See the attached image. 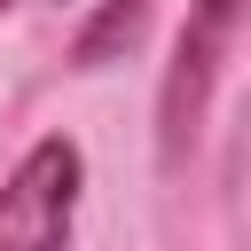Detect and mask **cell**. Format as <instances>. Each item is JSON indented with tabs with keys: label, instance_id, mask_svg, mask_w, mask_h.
<instances>
[{
	"label": "cell",
	"instance_id": "obj_1",
	"mask_svg": "<svg viewBox=\"0 0 251 251\" xmlns=\"http://www.w3.org/2000/svg\"><path fill=\"white\" fill-rule=\"evenodd\" d=\"M78 141L47 133L24 149V165L0 180V251H71V212H78Z\"/></svg>",
	"mask_w": 251,
	"mask_h": 251
},
{
	"label": "cell",
	"instance_id": "obj_2",
	"mask_svg": "<svg viewBox=\"0 0 251 251\" xmlns=\"http://www.w3.org/2000/svg\"><path fill=\"white\" fill-rule=\"evenodd\" d=\"M235 24H243V0H196L180 47H173V71H165V102H157V141H165V165L188 157L196 126H204V102L220 86V71L235 63Z\"/></svg>",
	"mask_w": 251,
	"mask_h": 251
},
{
	"label": "cell",
	"instance_id": "obj_3",
	"mask_svg": "<svg viewBox=\"0 0 251 251\" xmlns=\"http://www.w3.org/2000/svg\"><path fill=\"white\" fill-rule=\"evenodd\" d=\"M141 24H149V0H102V16L71 39V63H78V71H102L110 55H126V47L141 39Z\"/></svg>",
	"mask_w": 251,
	"mask_h": 251
},
{
	"label": "cell",
	"instance_id": "obj_4",
	"mask_svg": "<svg viewBox=\"0 0 251 251\" xmlns=\"http://www.w3.org/2000/svg\"><path fill=\"white\" fill-rule=\"evenodd\" d=\"M0 8H16V0H0Z\"/></svg>",
	"mask_w": 251,
	"mask_h": 251
}]
</instances>
